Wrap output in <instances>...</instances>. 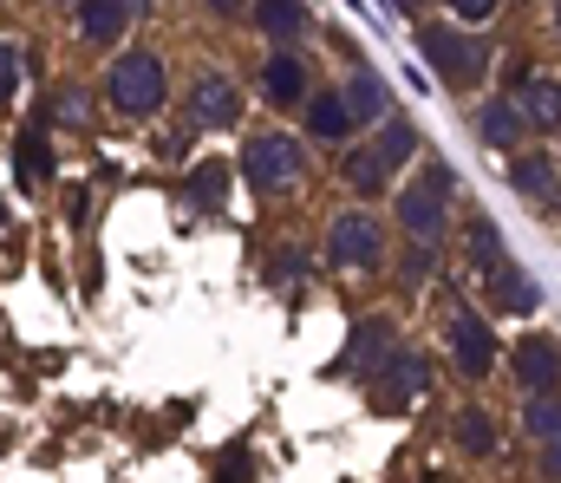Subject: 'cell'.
Returning a JSON list of instances; mask_svg holds the SVG:
<instances>
[{"mask_svg": "<svg viewBox=\"0 0 561 483\" xmlns=\"http://www.w3.org/2000/svg\"><path fill=\"white\" fill-rule=\"evenodd\" d=\"M424 158V138H419V125L405 118V112H392L379 131H366L353 151H340V183L373 209V203H386L412 170H419Z\"/></svg>", "mask_w": 561, "mask_h": 483, "instance_id": "obj_1", "label": "cell"}, {"mask_svg": "<svg viewBox=\"0 0 561 483\" xmlns=\"http://www.w3.org/2000/svg\"><path fill=\"white\" fill-rule=\"evenodd\" d=\"M457 170L444 158H419V170L386 196V222H392V235H405V242H431V249H444L450 242V229H457Z\"/></svg>", "mask_w": 561, "mask_h": 483, "instance_id": "obj_2", "label": "cell"}, {"mask_svg": "<svg viewBox=\"0 0 561 483\" xmlns=\"http://www.w3.org/2000/svg\"><path fill=\"white\" fill-rule=\"evenodd\" d=\"M99 99H105V112L125 118V125L163 118V105H170V59H163L157 46H138V39H131L118 59H105Z\"/></svg>", "mask_w": 561, "mask_h": 483, "instance_id": "obj_3", "label": "cell"}, {"mask_svg": "<svg viewBox=\"0 0 561 483\" xmlns=\"http://www.w3.org/2000/svg\"><path fill=\"white\" fill-rule=\"evenodd\" d=\"M392 222L379 216V209H366V203H346V209H333L327 216V235H320V262L333 268V275H379V268H392Z\"/></svg>", "mask_w": 561, "mask_h": 483, "instance_id": "obj_4", "label": "cell"}, {"mask_svg": "<svg viewBox=\"0 0 561 483\" xmlns=\"http://www.w3.org/2000/svg\"><path fill=\"white\" fill-rule=\"evenodd\" d=\"M307 170H313V151H307L300 131H287V125H262V131L242 138V183H249L262 203L294 196V189L307 183Z\"/></svg>", "mask_w": 561, "mask_h": 483, "instance_id": "obj_5", "label": "cell"}, {"mask_svg": "<svg viewBox=\"0 0 561 483\" xmlns=\"http://www.w3.org/2000/svg\"><path fill=\"white\" fill-rule=\"evenodd\" d=\"M419 53H424V66H431L450 92H483L490 59H496L490 33H463V26H450L444 13H424L419 20Z\"/></svg>", "mask_w": 561, "mask_h": 483, "instance_id": "obj_6", "label": "cell"}, {"mask_svg": "<svg viewBox=\"0 0 561 483\" xmlns=\"http://www.w3.org/2000/svg\"><path fill=\"white\" fill-rule=\"evenodd\" d=\"M503 353H510L503 333H496V321L477 301H450L444 308V359H450V372L463 386H490L503 372Z\"/></svg>", "mask_w": 561, "mask_h": 483, "instance_id": "obj_7", "label": "cell"}, {"mask_svg": "<svg viewBox=\"0 0 561 483\" xmlns=\"http://www.w3.org/2000/svg\"><path fill=\"white\" fill-rule=\"evenodd\" d=\"M176 112H183V131H190V138H216V131H236V125H242L249 92H242V79H236L229 66H203V72H190Z\"/></svg>", "mask_w": 561, "mask_h": 483, "instance_id": "obj_8", "label": "cell"}, {"mask_svg": "<svg viewBox=\"0 0 561 483\" xmlns=\"http://www.w3.org/2000/svg\"><path fill=\"white\" fill-rule=\"evenodd\" d=\"M138 20H144V7H131V0H79V7H66V33L92 59H118L131 46Z\"/></svg>", "mask_w": 561, "mask_h": 483, "instance_id": "obj_9", "label": "cell"}, {"mask_svg": "<svg viewBox=\"0 0 561 483\" xmlns=\"http://www.w3.org/2000/svg\"><path fill=\"white\" fill-rule=\"evenodd\" d=\"M359 138H366V131H359L346 92H340V85H313V99L300 105V145H307V151H353Z\"/></svg>", "mask_w": 561, "mask_h": 483, "instance_id": "obj_10", "label": "cell"}, {"mask_svg": "<svg viewBox=\"0 0 561 483\" xmlns=\"http://www.w3.org/2000/svg\"><path fill=\"white\" fill-rule=\"evenodd\" d=\"M255 99L268 105V112H294L300 118V105L313 99V66H307V53H287V46H268L262 53V66H255Z\"/></svg>", "mask_w": 561, "mask_h": 483, "instance_id": "obj_11", "label": "cell"}, {"mask_svg": "<svg viewBox=\"0 0 561 483\" xmlns=\"http://www.w3.org/2000/svg\"><path fill=\"white\" fill-rule=\"evenodd\" d=\"M431 379H437V366H431V353H419V346H399L366 386H373V405L379 412H412L424 392H431Z\"/></svg>", "mask_w": 561, "mask_h": 483, "instance_id": "obj_12", "label": "cell"}, {"mask_svg": "<svg viewBox=\"0 0 561 483\" xmlns=\"http://www.w3.org/2000/svg\"><path fill=\"white\" fill-rule=\"evenodd\" d=\"M392 353H399V326L386 314H359L346 346H340V359H333V379H373Z\"/></svg>", "mask_w": 561, "mask_h": 483, "instance_id": "obj_13", "label": "cell"}, {"mask_svg": "<svg viewBox=\"0 0 561 483\" xmlns=\"http://www.w3.org/2000/svg\"><path fill=\"white\" fill-rule=\"evenodd\" d=\"M503 372L523 386V399H536V392H561V340L556 333H523V340L503 353Z\"/></svg>", "mask_w": 561, "mask_h": 483, "instance_id": "obj_14", "label": "cell"}, {"mask_svg": "<svg viewBox=\"0 0 561 483\" xmlns=\"http://www.w3.org/2000/svg\"><path fill=\"white\" fill-rule=\"evenodd\" d=\"M503 176H510V189L536 209V216H561V158L556 151H516V158L503 163Z\"/></svg>", "mask_w": 561, "mask_h": 483, "instance_id": "obj_15", "label": "cell"}, {"mask_svg": "<svg viewBox=\"0 0 561 483\" xmlns=\"http://www.w3.org/2000/svg\"><path fill=\"white\" fill-rule=\"evenodd\" d=\"M470 131H477V145H483V151H496L503 163L516 158V151H529V145H536L510 92H490V99H483V105L470 112Z\"/></svg>", "mask_w": 561, "mask_h": 483, "instance_id": "obj_16", "label": "cell"}, {"mask_svg": "<svg viewBox=\"0 0 561 483\" xmlns=\"http://www.w3.org/2000/svg\"><path fill=\"white\" fill-rule=\"evenodd\" d=\"M333 85L346 92V105H353L359 131H379V125L399 112V99H392V79H386L373 59H353V66H346V79H333Z\"/></svg>", "mask_w": 561, "mask_h": 483, "instance_id": "obj_17", "label": "cell"}, {"mask_svg": "<svg viewBox=\"0 0 561 483\" xmlns=\"http://www.w3.org/2000/svg\"><path fill=\"white\" fill-rule=\"evenodd\" d=\"M450 445H457L470 464H496V451H503V418H496V405L463 399V405L450 412Z\"/></svg>", "mask_w": 561, "mask_h": 483, "instance_id": "obj_18", "label": "cell"}, {"mask_svg": "<svg viewBox=\"0 0 561 483\" xmlns=\"http://www.w3.org/2000/svg\"><path fill=\"white\" fill-rule=\"evenodd\" d=\"M510 99H516V112H523V125H529V138H556L561 131V79L556 72H523L516 85H510Z\"/></svg>", "mask_w": 561, "mask_h": 483, "instance_id": "obj_19", "label": "cell"}, {"mask_svg": "<svg viewBox=\"0 0 561 483\" xmlns=\"http://www.w3.org/2000/svg\"><path fill=\"white\" fill-rule=\"evenodd\" d=\"M229 196H236V170H229V158H196L190 170H183V183H176V203L196 209V216L229 209Z\"/></svg>", "mask_w": 561, "mask_h": 483, "instance_id": "obj_20", "label": "cell"}, {"mask_svg": "<svg viewBox=\"0 0 561 483\" xmlns=\"http://www.w3.org/2000/svg\"><path fill=\"white\" fill-rule=\"evenodd\" d=\"M483 301H490V308H483L490 321H496V314H510V321H529V314L542 308V281H536V275H523L516 262H503V268L483 281Z\"/></svg>", "mask_w": 561, "mask_h": 483, "instance_id": "obj_21", "label": "cell"}, {"mask_svg": "<svg viewBox=\"0 0 561 483\" xmlns=\"http://www.w3.org/2000/svg\"><path fill=\"white\" fill-rule=\"evenodd\" d=\"M457 255L470 262V275H477V281H490V275L510 262V249H503V229H496L490 216H463V242H457Z\"/></svg>", "mask_w": 561, "mask_h": 483, "instance_id": "obj_22", "label": "cell"}, {"mask_svg": "<svg viewBox=\"0 0 561 483\" xmlns=\"http://www.w3.org/2000/svg\"><path fill=\"white\" fill-rule=\"evenodd\" d=\"M249 26H262V33H268V46L300 53V39L313 33V7H249Z\"/></svg>", "mask_w": 561, "mask_h": 483, "instance_id": "obj_23", "label": "cell"}, {"mask_svg": "<svg viewBox=\"0 0 561 483\" xmlns=\"http://www.w3.org/2000/svg\"><path fill=\"white\" fill-rule=\"evenodd\" d=\"M516 432L542 451V445H561V392H536L516 405Z\"/></svg>", "mask_w": 561, "mask_h": 483, "instance_id": "obj_24", "label": "cell"}, {"mask_svg": "<svg viewBox=\"0 0 561 483\" xmlns=\"http://www.w3.org/2000/svg\"><path fill=\"white\" fill-rule=\"evenodd\" d=\"M437 268H444V249H431V242H399V249H392V275H399V288H431Z\"/></svg>", "mask_w": 561, "mask_h": 483, "instance_id": "obj_25", "label": "cell"}, {"mask_svg": "<svg viewBox=\"0 0 561 483\" xmlns=\"http://www.w3.org/2000/svg\"><path fill=\"white\" fill-rule=\"evenodd\" d=\"M13 176H20V183H46V176H53V151H46V125H26V138L13 145Z\"/></svg>", "mask_w": 561, "mask_h": 483, "instance_id": "obj_26", "label": "cell"}, {"mask_svg": "<svg viewBox=\"0 0 561 483\" xmlns=\"http://www.w3.org/2000/svg\"><path fill=\"white\" fill-rule=\"evenodd\" d=\"M85 99H92L85 85H59L53 105L39 112V125H46V118H59V125H92V105H85Z\"/></svg>", "mask_w": 561, "mask_h": 483, "instance_id": "obj_27", "label": "cell"}, {"mask_svg": "<svg viewBox=\"0 0 561 483\" xmlns=\"http://www.w3.org/2000/svg\"><path fill=\"white\" fill-rule=\"evenodd\" d=\"M300 255H307V249H294V242L275 249V262H268V281H275V288H300V281H307V262H300Z\"/></svg>", "mask_w": 561, "mask_h": 483, "instance_id": "obj_28", "label": "cell"}, {"mask_svg": "<svg viewBox=\"0 0 561 483\" xmlns=\"http://www.w3.org/2000/svg\"><path fill=\"white\" fill-rule=\"evenodd\" d=\"M20 72H26L20 39H7V33H0V112H7V105H13V92H20Z\"/></svg>", "mask_w": 561, "mask_h": 483, "instance_id": "obj_29", "label": "cell"}, {"mask_svg": "<svg viewBox=\"0 0 561 483\" xmlns=\"http://www.w3.org/2000/svg\"><path fill=\"white\" fill-rule=\"evenodd\" d=\"M536 483H561V445H542L536 451Z\"/></svg>", "mask_w": 561, "mask_h": 483, "instance_id": "obj_30", "label": "cell"}, {"mask_svg": "<svg viewBox=\"0 0 561 483\" xmlns=\"http://www.w3.org/2000/svg\"><path fill=\"white\" fill-rule=\"evenodd\" d=\"M549 26H556V39H561V7H549Z\"/></svg>", "mask_w": 561, "mask_h": 483, "instance_id": "obj_31", "label": "cell"}, {"mask_svg": "<svg viewBox=\"0 0 561 483\" xmlns=\"http://www.w3.org/2000/svg\"><path fill=\"white\" fill-rule=\"evenodd\" d=\"M556 158H561V151H556Z\"/></svg>", "mask_w": 561, "mask_h": 483, "instance_id": "obj_32", "label": "cell"}]
</instances>
